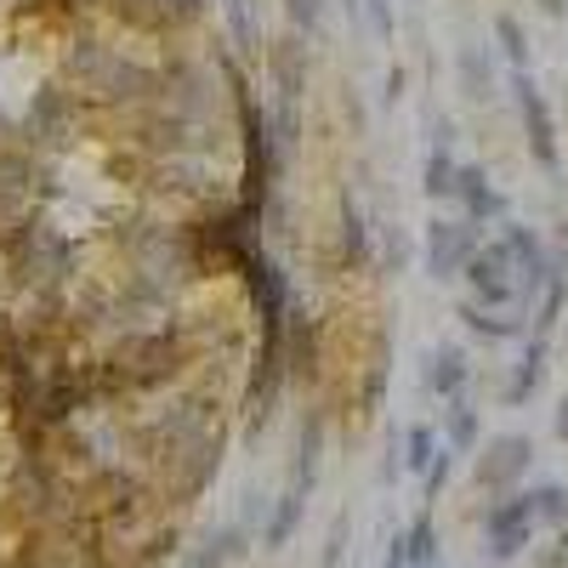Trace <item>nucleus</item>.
<instances>
[{
  "instance_id": "1",
  "label": "nucleus",
  "mask_w": 568,
  "mask_h": 568,
  "mask_svg": "<svg viewBox=\"0 0 568 568\" xmlns=\"http://www.w3.org/2000/svg\"><path fill=\"white\" fill-rule=\"evenodd\" d=\"M529 535H535V500L529 495H517V500L489 511V546H495V557H517L529 546Z\"/></svg>"
},
{
  "instance_id": "2",
  "label": "nucleus",
  "mask_w": 568,
  "mask_h": 568,
  "mask_svg": "<svg viewBox=\"0 0 568 568\" xmlns=\"http://www.w3.org/2000/svg\"><path fill=\"white\" fill-rule=\"evenodd\" d=\"M517 103H524V125H529V149L540 165H557V136H551V114L540 103V91L529 74H517Z\"/></svg>"
},
{
  "instance_id": "3",
  "label": "nucleus",
  "mask_w": 568,
  "mask_h": 568,
  "mask_svg": "<svg viewBox=\"0 0 568 568\" xmlns=\"http://www.w3.org/2000/svg\"><path fill=\"white\" fill-rule=\"evenodd\" d=\"M524 466H529V438H500V444H489V455L478 460V484L500 489V484H511Z\"/></svg>"
},
{
  "instance_id": "4",
  "label": "nucleus",
  "mask_w": 568,
  "mask_h": 568,
  "mask_svg": "<svg viewBox=\"0 0 568 568\" xmlns=\"http://www.w3.org/2000/svg\"><path fill=\"white\" fill-rule=\"evenodd\" d=\"M466 251H471V227H466V222H438L426 262H433V273H455V262H460Z\"/></svg>"
},
{
  "instance_id": "5",
  "label": "nucleus",
  "mask_w": 568,
  "mask_h": 568,
  "mask_svg": "<svg viewBox=\"0 0 568 568\" xmlns=\"http://www.w3.org/2000/svg\"><path fill=\"white\" fill-rule=\"evenodd\" d=\"M471 284H478V296H489V302H506L511 296V284H506V245L471 256Z\"/></svg>"
},
{
  "instance_id": "6",
  "label": "nucleus",
  "mask_w": 568,
  "mask_h": 568,
  "mask_svg": "<svg viewBox=\"0 0 568 568\" xmlns=\"http://www.w3.org/2000/svg\"><path fill=\"white\" fill-rule=\"evenodd\" d=\"M455 187H460V194H466V211L471 216H495L500 211V194H489V187H484V171H455Z\"/></svg>"
},
{
  "instance_id": "7",
  "label": "nucleus",
  "mask_w": 568,
  "mask_h": 568,
  "mask_svg": "<svg viewBox=\"0 0 568 568\" xmlns=\"http://www.w3.org/2000/svg\"><path fill=\"white\" fill-rule=\"evenodd\" d=\"M404 557L409 562H433V517H415V529L404 535Z\"/></svg>"
},
{
  "instance_id": "8",
  "label": "nucleus",
  "mask_w": 568,
  "mask_h": 568,
  "mask_svg": "<svg viewBox=\"0 0 568 568\" xmlns=\"http://www.w3.org/2000/svg\"><path fill=\"white\" fill-rule=\"evenodd\" d=\"M529 500H535V517H546V524H562V517H568V495L562 489H540Z\"/></svg>"
},
{
  "instance_id": "9",
  "label": "nucleus",
  "mask_w": 568,
  "mask_h": 568,
  "mask_svg": "<svg viewBox=\"0 0 568 568\" xmlns=\"http://www.w3.org/2000/svg\"><path fill=\"white\" fill-rule=\"evenodd\" d=\"M296 511H302V500L291 495V500L278 506V517H273V529H267V546H284V540H291V529H296Z\"/></svg>"
},
{
  "instance_id": "10",
  "label": "nucleus",
  "mask_w": 568,
  "mask_h": 568,
  "mask_svg": "<svg viewBox=\"0 0 568 568\" xmlns=\"http://www.w3.org/2000/svg\"><path fill=\"white\" fill-rule=\"evenodd\" d=\"M455 187V165L444 154H433V165H426V194H449Z\"/></svg>"
},
{
  "instance_id": "11",
  "label": "nucleus",
  "mask_w": 568,
  "mask_h": 568,
  "mask_svg": "<svg viewBox=\"0 0 568 568\" xmlns=\"http://www.w3.org/2000/svg\"><path fill=\"white\" fill-rule=\"evenodd\" d=\"M460 375H466V358H460V353H444V358H438V375H433V382H438L444 393H455V387H460Z\"/></svg>"
},
{
  "instance_id": "12",
  "label": "nucleus",
  "mask_w": 568,
  "mask_h": 568,
  "mask_svg": "<svg viewBox=\"0 0 568 568\" xmlns=\"http://www.w3.org/2000/svg\"><path fill=\"white\" fill-rule=\"evenodd\" d=\"M500 40H506V58H511V63H524V29H517L511 18H500Z\"/></svg>"
},
{
  "instance_id": "13",
  "label": "nucleus",
  "mask_w": 568,
  "mask_h": 568,
  "mask_svg": "<svg viewBox=\"0 0 568 568\" xmlns=\"http://www.w3.org/2000/svg\"><path fill=\"white\" fill-rule=\"evenodd\" d=\"M426 460H433V433L420 426V433H409V466H426Z\"/></svg>"
},
{
  "instance_id": "14",
  "label": "nucleus",
  "mask_w": 568,
  "mask_h": 568,
  "mask_svg": "<svg viewBox=\"0 0 568 568\" xmlns=\"http://www.w3.org/2000/svg\"><path fill=\"white\" fill-rule=\"evenodd\" d=\"M449 433H455V444H471V415H466V409H455V420H449Z\"/></svg>"
},
{
  "instance_id": "15",
  "label": "nucleus",
  "mask_w": 568,
  "mask_h": 568,
  "mask_svg": "<svg viewBox=\"0 0 568 568\" xmlns=\"http://www.w3.org/2000/svg\"><path fill=\"white\" fill-rule=\"evenodd\" d=\"M540 568H568V540H557V551H551Z\"/></svg>"
},
{
  "instance_id": "16",
  "label": "nucleus",
  "mask_w": 568,
  "mask_h": 568,
  "mask_svg": "<svg viewBox=\"0 0 568 568\" xmlns=\"http://www.w3.org/2000/svg\"><path fill=\"white\" fill-rule=\"evenodd\" d=\"M222 557H227V551H205V557H194L187 568H222Z\"/></svg>"
},
{
  "instance_id": "17",
  "label": "nucleus",
  "mask_w": 568,
  "mask_h": 568,
  "mask_svg": "<svg viewBox=\"0 0 568 568\" xmlns=\"http://www.w3.org/2000/svg\"><path fill=\"white\" fill-rule=\"evenodd\" d=\"M557 433L568 438V404H562V415H557Z\"/></svg>"
},
{
  "instance_id": "18",
  "label": "nucleus",
  "mask_w": 568,
  "mask_h": 568,
  "mask_svg": "<svg viewBox=\"0 0 568 568\" xmlns=\"http://www.w3.org/2000/svg\"><path fill=\"white\" fill-rule=\"evenodd\" d=\"M562 7H568V0H562Z\"/></svg>"
}]
</instances>
